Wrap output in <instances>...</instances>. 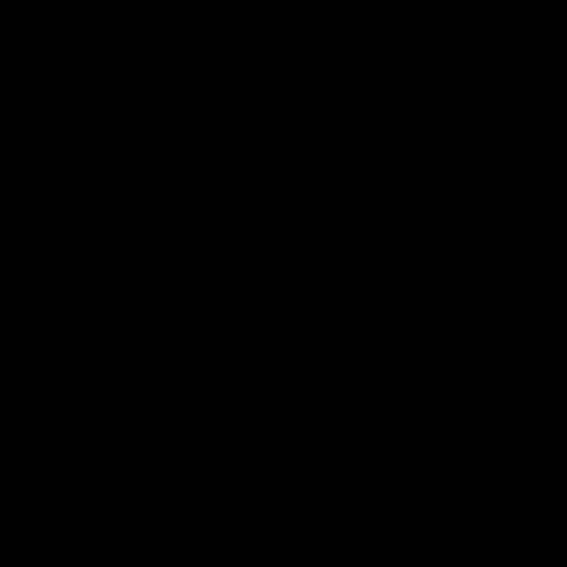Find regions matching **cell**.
Returning <instances> with one entry per match:
<instances>
[]
</instances>
